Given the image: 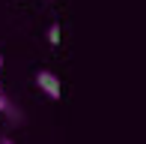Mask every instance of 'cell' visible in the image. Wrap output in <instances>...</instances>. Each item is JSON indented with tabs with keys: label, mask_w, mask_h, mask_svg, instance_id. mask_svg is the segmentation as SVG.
<instances>
[{
	"label": "cell",
	"mask_w": 146,
	"mask_h": 144,
	"mask_svg": "<svg viewBox=\"0 0 146 144\" xmlns=\"http://www.w3.org/2000/svg\"><path fill=\"white\" fill-rule=\"evenodd\" d=\"M48 42H60V24H51V27H48Z\"/></svg>",
	"instance_id": "obj_2"
},
{
	"label": "cell",
	"mask_w": 146,
	"mask_h": 144,
	"mask_svg": "<svg viewBox=\"0 0 146 144\" xmlns=\"http://www.w3.org/2000/svg\"><path fill=\"white\" fill-rule=\"evenodd\" d=\"M6 108V99H3V96H0V111H3Z\"/></svg>",
	"instance_id": "obj_3"
},
{
	"label": "cell",
	"mask_w": 146,
	"mask_h": 144,
	"mask_svg": "<svg viewBox=\"0 0 146 144\" xmlns=\"http://www.w3.org/2000/svg\"><path fill=\"white\" fill-rule=\"evenodd\" d=\"M36 87L42 93H48V99H60V78L54 72H48V69L36 72Z\"/></svg>",
	"instance_id": "obj_1"
},
{
	"label": "cell",
	"mask_w": 146,
	"mask_h": 144,
	"mask_svg": "<svg viewBox=\"0 0 146 144\" xmlns=\"http://www.w3.org/2000/svg\"><path fill=\"white\" fill-rule=\"evenodd\" d=\"M0 69H3V54H0Z\"/></svg>",
	"instance_id": "obj_4"
}]
</instances>
